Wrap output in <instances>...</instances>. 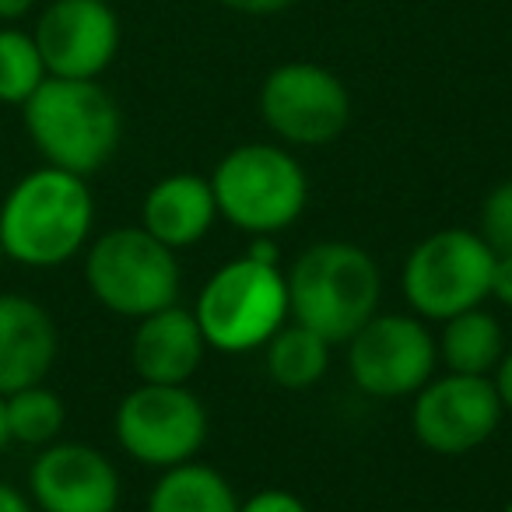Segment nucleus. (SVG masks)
I'll return each instance as SVG.
<instances>
[{
  "mask_svg": "<svg viewBox=\"0 0 512 512\" xmlns=\"http://www.w3.org/2000/svg\"><path fill=\"white\" fill-rule=\"evenodd\" d=\"M491 383H495V393L502 400V411L512 414V351H505L498 369L491 372Z\"/></svg>",
  "mask_w": 512,
  "mask_h": 512,
  "instance_id": "obj_26",
  "label": "nucleus"
},
{
  "mask_svg": "<svg viewBox=\"0 0 512 512\" xmlns=\"http://www.w3.org/2000/svg\"><path fill=\"white\" fill-rule=\"evenodd\" d=\"M32 8H36V0H0V22H22L25 15H32Z\"/></svg>",
  "mask_w": 512,
  "mask_h": 512,
  "instance_id": "obj_29",
  "label": "nucleus"
},
{
  "mask_svg": "<svg viewBox=\"0 0 512 512\" xmlns=\"http://www.w3.org/2000/svg\"><path fill=\"white\" fill-rule=\"evenodd\" d=\"M4 260H8V256H4V242H0V264H4Z\"/></svg>",
  "mask_w": 512,
  "mask_h": 512,
  "instance_id": "obj_31",
  "label": "nucleus"
},
{
  "mask_svg": "<svg viewBox=\"0 0 512 512\" xmlns=\"http://www.w3.org/2000/svg\"><path fill=\"white\" fill-rule=\"evenodd\" d=\"M207 341L190 309L165 306L137 320L130 337V365L141 383L186 386L204 362Z\"/></svg>",
  "mask_w": 512,
  "mask_h": 512,
  "instance_id": "obj_15",
  "label": "nucleus"
},
{
  "mask_svg": "<svg viewBox=\"0 0 512 512\" xmlns=\"http://www.w3.org/2000/svg\"><path fill=\"white\" fill-rule=\"evenodd\" d=\"M148 512H239V498L225 474L190 460L162 470L148 495Z\"/></svg>",
  "mask_w": 512,
  "mask_h": 512,
  "instance_id": "obj_17",
  "label": "nucleus"
},
{
  "mask_svg": "<svg viewBox=\"0 0 512 512\" xmlns=\"http://www.w3.org/2000/svg\"><path fill=\"white\" fill-rule=\"evenodd\" d=\"M260 116L288 144L320 148L348 130L351 95L330 67L313 60H288L260 85Z\"/></svg>",
  "mask_w": 512,
  "mask_h": 512,
  "instance_id": "obj_9",
  "label": "nucleus"
},
{
  "mask_svg": "<svg viewBox=\"0 0 512 512\" xmlns=\"http://www.w3.org/2000/svg\"><path fill=\"white\" fill-rule=\"evenodd\" d=\"M246 256L256 264H281V246L274 242V235H253Z\"/></svg>",
  "mask_w": 512,
  "mask_h": 512,
  "instance_id": "obj_27",
  "label": "nucleus"
},
{
  "mask_svg": "<svg viewBox=\"0 0 512 512\" xmlns=\"http://www.w3.org/2000/svg\"><path fill=\"white\" fill-rule=\"evenodd\" d=\"M239 512H309V509L292 491L264 488V491H256V495H249L246 502H239Z\"/></svg>",
  "mask_w": 512,
  "mask_h": 512,
  "instance_id": "obj_23",
  "label": "nucleus"
},
{
  "mask_svg": "<svg viewBox=\"0 0 512 512\" xmlns=\"http://www.w3.org/2000/svg\"><path fill=\"white\" fill-rule=\"evenodd\" d=\"M113 432L141 467L169 470L190 463L207 442V407L190 386L141 383L116 404Z\"/></svg>",
  "mask_w": 512,
  "mask_h": 512,
  "instance_id": "obj_8",
  "label": "nucleus"
},
{
  "mask_svg": "<svg viewBox=\"0 0 512 512\" xmlns=\"http://www.w3.org/2000/svg\"><path fill=\"white\" fill-rule=\"evenodd\" d=\"M60 355L50 309L18 292H0V397L46 383Z\"/></svg>",
  "mask_w": 512,
  "mask_h": 512,
  "instance_id": "obj_14",
  "label": "nucleus"
},
{
  "mask_svg": "<svg viewBox=\"0 0 512 512\" xmlns=\"http://www.w3.org/2000/svg\"><path fill=\"white\" fill-rule=\"evenodd\" d=\"M120 470L88 442H50L29 467V491L39 512H116Z\"/></svg>",
  "mask_w": 512,
  "mask_h": 512,
  "instance_id": "obj_13",
  "label": "nucleus"
},
{
  "mask_svg": "<svg viewBox=\"0 0 512 512\" xmlns=\"http://www.w3.org/2000/svg\"><path fill=\"white\" fill-rule=\"evenodd\" d=\"M488 299H495V302H502L505 309H512V253L495 256V264H491Z\"/></svg>",
  "mask_w": 512,
  "mask_h": 512,
  "instance_id": "obj_24",
  "label": "nucleus"
},
{
  "mask_svg": "<svg viewBox=\"0 0 512 512\" xmlns=\"http://www.w3.org/2000/svg\"><path fill=\"white\" fill-rule=\"evenodd\" d=\"M85 285L102 309L123 320H144L176 306L183 274L176 249L162 246L141 225H123L85 246Z\"/></svg>",
  "mask_w": 512,
  "mask_h": 512,
  "instance_id": "obj_6",
  "label": "nucleus"
},
{
  "mask_svg": "<svg viewBox=\"0 0 512 512\" xmlns=\"http://www.w3.org/2000/svg\"><path fill=\"white\" fill-rule=\"evenodd\" d=\"M193 316L207 348L249 355L288 323V281L278 264H256L249 256L228 260L200 288Z\"/></svg>",
  "mask_w": 512,
  "mask_h": 512,
  "instance_id": "obj_5",
  "label": "nucleus"
},
{
  "mask_svg": "<svg viewBox=\"0 0 512 512\" xmlns=\"http://www.w3.org/2000/svg\"><path fill=\"white\" fill-rule=\"evenodd\" d=\"M218 218L249 235H274L306 211L309 179L302 162L278 144H239L211 172Z\"/></svg>",
  "mask_w": 512,
  "mask_h": 512,
  "instance_id": "obj_4",
  "label": "nucleus"
},
{
  "mask_svg": "<svg viewBox=\"0 0 512 512\" xmlns=\"http://www.w3.org/2000/svg\"><path fill=\"white\" fill-rule=\"evenodd\" d=\"M32 36L50 78L99 81L120 53V18L106 0H50Z\"/></svg>",
  "mask_w": 512,
  "mask_h": 512,
  "instance_id": "obj_12",
  "label": "nucleus"
},
{
  "mask_svg": "<svg viewBox=\"0 0 512 512\" xmlns=\"http://www.w3.org/2000/svg\"><path fill=\"white\" fill-rule=\"evenodd\" d=\"M495 253L470 228H439L411 249L404 264V295L414 316L446 323L488 299Z\"/></svg>",
  "mask_w": 512,
  "mask_h": 512,
  "instance_id": "obj_7",
  "label": "nucleus"
},
{
  "mask_svg": "<svg viewBox=\"0 0 512 512\" xmlns=\"http://www.w3.org/2000/svg\"><path fill=\"white\" fill-rule=\"evenodd\" d=\"M288 320L302 323L327 344H348L376 316L383 281L362 246L327 239L309 246L285 274Z\"/></svg>",
  "mask_w": 512,
  "mask_h": 512,
  "instance_id": "obj_2",
  "label": "nucleus"
},
{
  "mask_svg": "<svg viewBox=\"0 0 512 512\" xmlns=\"http://www.w3.org/2000/svg\"><path fill=\"white\" fill-rule=\"evenodd\" d=\"M95 228V197L85 176L39 165L0 204L4 256L32 271H53L81 253Z\"/></svg>",
  "mask_w": 512,
  "mask_h": 512,
  "instance_id": "obj_1",
  "label": "nucleus"
},
{
  "mask_svg": "<svg viewBox=\"0 0 512 512\" xmlns=\"http://www.w3.org/2000/svg\"><path fill=\"white\" fill-rule=\"evenodd\" d=\"M264 351H267V376L281 390H309L330 369V344L295 320L285 323L264 344Z\"/></svg>",
  "mask_w": 512,
  "mask_h": 512,
  "instance_id": "obj_19",
  "label": "nucleus"
},
{
  "mask_svg": "<svg viewBox=\"0 0 512 512\" xmlns=\"http://www.w3.org/2000/svg\"><path fill=\"white\" fill-rule=\"evenodd\" d=\"M502 400L491 376H432L411 407L414 439L439 456H463L498 432Z\"/></svg>",
  "mask_w": 512,
  "mask_h": 512,
  "instance_id": "obj_11",
  "label": "nucleus"
},
{
  "mask_svg": "<svg viewBox=\"0 0 512 512\" xmlns=\"http://www.w3.org/2000/svg\"><path fill=\"white\" fill-rule=\"evenodd\" d=\"M25 130L53 169L95 176L123 141V116L99 81L46 78L22 106Z\"/></svg>",
  "mask_w": 512,
  "mask_h": 512,
  "instance_id": "obj_3",
  "label": "nucleus"
},
{
  "mask_svg": "<svg viewBox=\"0 0 512 512\" xmlns=\"http://www.w3.org/2000/svg\"><path fill=\"white\" fill-rule=\"evenodd\" d=\"M11 446V432H8V414H4V397H0V456L8 453Z\"/></svg>",
  "mask_w": 512,
  "mask_h": 512,
  "instance_id": "obj_30",
  "label": "nucleus"
},
{
  "mask_svg": "<svg viewBox=\"0 0 512 512\" xmlns=\"http://www.w3.org/2000/svg\"><path fill=\"white\" fill-rule=\"evenodd\" d=\"M435 344H439V358L446 362V369L460 376H491L505 355L502 327L481 306L442 323V337Z\"/></svg>",
  "mask_w": 512,
  "mask_h": 512,
  "instance_id": "obj_18",
  "label": "nucleus"
},
{
  "mask_svg": "<svg viewBox=\"0 0 512 512\" xmlns=\"http://www.w3.org/2000/svg\"><path fill=\"white\" fill-rule=\"evenodd\" d=\"M221 8L235 11V15H249V18H267V15H281V11L295 8L299 0H218Z\"/></svg>",
  "mask_w": 512,
  "mask_h": 512,
  "instance_id": "obj_25",
  "label": "nucleus"
},
{
  "mask_svg": "<svg viewBox=\"0 0 512 512\" xmlns=\"http://www.w3.org/2000/svg\"><path fill=\"white\" fill-rule=\"evenodd\" d=\"M439 365V344L421 316H372L348 341V372L369 397L397 400L418 393Z\"/></svg>",
  "mask_w": 512,
  "mask_h": 512,
  "instance_id": "obj_10",
  "label": "nucleus"
},
{
  "mask_svg": "<svg viewBox=\"0 0 512 512\" xmlns=\"http://www.w3.org/2000/svg\"><path fill=\"white\" fill-rule=\"evenodd\" d=\"M4 414H8V432L11 446H29L43 449L60 439L67 425V404L57 390L46 383L25 386L4 397Z\"/></svg>",
  "mask_w": 512,
  "mask_h": 512,
  "instance_id": "obj_20",
  "label": "nucleus"
},
{
  "mask_svg": "<svg viewBox=\"0 0 512 512\" xmlns=\"http://www.w3.org/2000/svg\"><path fill=\"white\" fill-rule=\"evenodd\" d=\"M0 512H36L32 498L11 481H0Z\"/></svg>",
  "mask_w": 512,
  "mask_h": 512,
  "instance_id": "obj_28",
  "label": "nucleus"
},
{
  "mask_svg": "<svg viewBox=\"0 0 512 512\" xmlns=\"http://www.w3.org/2000/svg\"><path fill=\"white\" fill-rule=\"evenodd\" d=\"M502 512H512V498H509V502H505V509Z\"/></svg>",
  "mask_w": 512,
  "mask_h": 512,
  "instance_id": "obj_32",
  "label": "nucleus"
},
{
  "mask_svg": "<svg viewBox=\"0 0 512 512\" xmlns=\"http://www.w3.org/2000/svg\"><path fill=\"white\" fill-rule=\"evenodd\" d=\"M46 78L50 74H46L36 36L15 29V25H4L0 29V102L25 106Z\"/></svg>",
  "mask_w": 512,
  "mask_h": 512,
  "instance_id": "obj_21",
  "label": "nucleus"
},
{
  "mask_svg": "<svg viewBox=\"0 0 512 512\" xmlns=\"http://www.w3.org/2000/svg\"><path fill=\"white\" fill-rule=\"evenodd\" d=\"M218 218L211 179L197 172L162 176L141 204V228L169 249H190L211 232Z\"/></svg>",
  "mask_w": 512,
  "mask_h": 512,
  "instance_id": "obj_16",
  "label": "nucleus"
},
{
  "mask_svg": "<svg viewBox=\"0 0 512 512\" xmlns=\"http://www.w3.org/2000/svg\"><path fill=\"white\" fill-rule=\"evenodd\" d=\"M477 235L488 242V249L495 256L512 253V179L498 183L484 197L481 218H477Z\"/></svg>",
  "mask_w": 512,
  "mask_h": 512,
  "instance_id": "obj_22",
  "label": "nucleus"
}]
</instances>
